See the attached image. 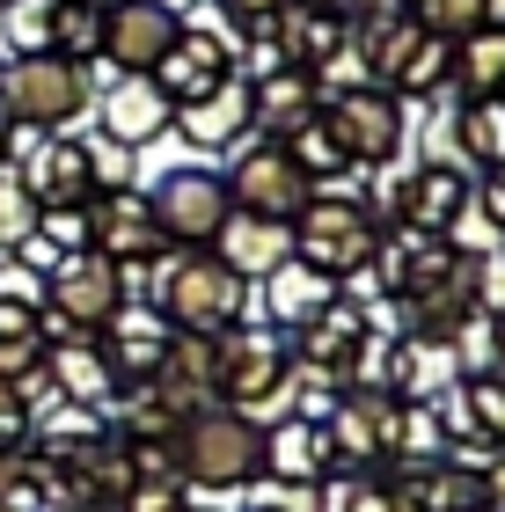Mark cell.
Listing matches in <instances>:
<instances>
[{"label": "cell", "mask_w": 505, "mask_h": 512, "mask_svg": "<svg viewBox=\"0 0 505 512\" xmlns=\"http://www.w3.org/2000/svg\"><path fill=\"white\" fill-rule=\"evenodd\" d=\"M220 183H227V205H235V213H264V220H293L315 191L279 139H257V132H249V147H235Z\"/></svg>", "instance_id": "cell-9"}, {"label": "cell", "mask_w": 505, "mask_h": 512, "mask_svg": "<svg viewBox=\"0 0 505 512\" xmlns=\"http://www.w3.org/2000/svg\"><path fill=\"white\" fill-rule=\"evenodd\" d=\"M308 8H330V15H344V22H352V8H359V0H308Z\"/></svg>", "instance_id": "cell-37"}, {"label": "cell", "mask_w": 505, "mask_h": 512, "mask_svg": "<svg viewBox=\"0 0 505 512\" xmlns=\"http://www.w3.org/2000/svg\"><path fill=\"white\" fill-rule=\"evenodd\" d=\"M235 74H249L242 66V44L227 37V30H213V22H183V37L169 44V59L154 66V81L169 88V103H198V96H213L220 81H235Z\"/></svg>", "instance_id": "cell-12"}, {"label": "cell", "mask_w": 505, "mask_h": 512, "mask_svg": "<svg viewBox=\"0 0 505 512\" xmlns=\"http://www.w3.org/2000/svg\"><path fill=\"white\" fill-rule=\"evenodd\" d=\"M410 15H418L432 37H469L476 22L498 15V0H410Z\"/></svg>", "instance_id": "cell-29"}, {"label": "cell", "mask_w": 505, "mask_h": 512, "mask_svg": "<svg viewBox=\"0 0 505 512\" xmlns=\"http://www.w3.org/2000/svg\"><path fill=\"white\" fill-rule=\"evenodd\" d=\"M476 491H484V512H505V461H491V469H484V483H476Z\"/></svg>", "instance_id": "cell-35"}, {"label": "cell", "mask_w": 505, "mask_h": 512, "mask_svg": "<svg viewBox=\"0 0 505 512\" xmlns=\"http://www.w3.org/2000/svg\"><path fill=\"white\" fill-rule=\"evenodd\" d=\"M323 110V81L301 74V66H264L249 74V132L257 139H286L301 118Z\"/></svg>", "instance_id": "cell-15"}, {"label": "cell", "mask_w": 505, "mask_h": 512, "mask_svg": "<svg viewBox=\"0 0 505 512\" xmlns=\"http://www.w3.org/2000/svg\"><path fill=\"white\" fill-rule=\"evenodd\" d=\"M330 432H323V417H286L279 432H264V476H279V483H315L330 469Z\"/></svg>", "instance_id": "cell-20"}, {"label": "cell", "mask_w": 505, "mask_h": 512, "mask_svg": "<svg viewBox=\"0 0 505 512\" xmlns=\"http://www.w3.org/2000/svg\"><path fill=\"white\" fill-rule=\"evenodd\" d=\"M81 8H96V15H103V8H118V0H81Z\"/></svg>", "instance_id": "cell-38"}, {"label": "cell", "mask_w": 505, "mask_h": 512, "mask_svg": "<svg viewBox=\"0 0 505 512\" xmlns=\"http://www.w3.org/2000/svg\"><path fill=\"white\" fill-rule=\"evenodd\" d=\"M454 96L476 103V96H505V22H476L469 37H454Z\"/></svg>", "instance_id": "cell-21"}, {"label": "cell", "mask_w": 505, "mask_h": 512, "mask_svg": "<svg viewBox=\"0 0 505 512\" xmlns=\"http://www.w3.org/2000/svg\"><path fill=\"white\" fill-rule=\"evenodd\" d=\"M374 205L366 198H337V191H308V205L293 213V256L330 278H352L359 264H374Z\"/></svg>", "instance_id": "cell-4"}, {"label": "cell", "mask_w": 505, "mask_h": 512, "mask_svg": "<svg viewBox=\"0 0 505 512\" xmlns=\"http://www.w3.org/2000/svg\"><path fill=\"white\" fill-rule=\"evenodd\" d=\"M315 512H403L396 491H374V483H323Z\"/></svg>", "instance_id": "cell-31"}, {"label": "cell", "mask_w": 505, "mask_h": 512, "mask_svg": "<svg viewBox=\"0 0 505 512\" xmlns=\"http://www.w3.org/2000/svg\"><path fill=\"white\" fill-rule=\"evenodd\" d=\"M447 81H454V37H432L425 30V44L403 59V74L388 81V96H447Z\"/></svg>", "instance_id": "cell-26"}, {"label": "cell", "mask_w": 505, "mask_h": 512, "mask_svg": "<svg viewBox=\"0 0 505 512\" xmlns=\"http://www.w3.org/2000/svg\"><path fill=\"white\" fill-rule=\"evenodd\" d=\"M469 213L505 242V169H484V183H469Z\"/></svg>", "instance_id": "cell-32"}, {"label": "cell", "mask_w": 505, "mask_h": 512, "mask_svg": "<svg viewBox=\"0 0 505 512\" xmlns=\"http://www.w3.org/2000/svg\"><path fill=\"white\" fill-rule=\"evenodd\" d=\"M257 512H279V505H257Z\"/></svg>", "instance_id": "cell-39"}, {"label": "cell", "mask_w": 505, "mask_h": 512, "mask_svg": "<svg viewBox=\"0 0 505 512\" xmlns=\"http://www.w3.org/2000/svg\"><path fill=\"white\" fill-rule=\"evenodd\" d=\"M462 403H469V417H476V439L505 447V366H498V374H469V381H462Z\"/></svg>", "instance_id": "cell-28"}, {"label": "cell", "mask_w": 505, "mask_h": 512, "mask_svg": "<svg viewBox=\"0 0 505 512\" xmlns=\"http://www.w3.org/2000/svg\"><path fill=\"white\" fill-rule=\"evenodd\" d=\"M30 432H37V447L44 454H59V461H81V454H96L103 447V417L96 410H81V403H52L44 417H30Z\"/></svg>", "instance_id": "cell-24"}, {"label": "cell", "mask_w": 505, "mask_h": 512, "mask_svg": "<svg viewBox=\"0 0 505 512\" xmlns=\"http://www.w3.org/2000/svg\"><path fill=\"white\" fill-rule=\"evenodd\" d=\"M96 66H74L59 52H30V59H0V103L22 132H66L96 110Z\"/></svg>", "instance_id": "cell-2"}, {"label": "cell", "mask_w": 505, "mask_h": 512, "mask_svg": "<svg viewBox=\"0 0 505 512\" xmlns=\"http://www.w3.org/2000/svg\"><path fill=\"white\" fill-rule=\"evenodd\" d=\"M213 256L235 278H271L293 256V220H264V213H227L220 235H213Z\"/></svg>", "instance_id": "cell-18"}, {"label": "cell", "mask_w": 505, "mask_h": 512, "mask_svg": "<svg viewBox=\"0 0 505 512\" xmlns=\"http://www.w3.org/2000/svg\"><path fill=\"white\" fill-rule=\"evenodd\" d=\"M44 374H52L59 403H81V410L118 403V374H110V359H103L96 337H52V344H44Z\"/></svg>", "instance_id": "cell-17"}, {"label": "cell", "mask_w": 505, "mask_h": 512, "mask_svg": "<svg viewBox=\"0 0 505 512\" xmlns=\"http://www.w3.org/2000/svg\"><path fill=\"white\" fill-rule=\"evenodd\" d=\"M8 176H15L37 205H88V198H96L88 139H66V132H22V125H15Z\"/></svg>", "instance_id": "cell-8"}, {"label": "cell", "mask_w": 505, "mask_h": 512, "mask_svg": "<svg viewBox=\"0 0 505 512\" xmlns=\"http://www.w3.org/2000/svg\"><path fill=\"white\" fill-rule=\"evenodd\" d=\"M0 8H8V0H0Z\"/></svg>", "instance_id": "cell-40"}, {"label": "cell", "mask_w": 505, "mask_h": 512, "mask_svg": "<svg viewBox=\"0 0 505 512\" xmlns=\"http://www.w3.org/2000/svg\"><path fill=\"white\" fill-rule=\"evenodd\" d=\"M279 147L293 154V169H301L308 183H337V176H352V154H344V139H337V125L315 110V118H301Z\"/></svg>", "instance_id": "cell-22"}, {"label": "cell", "mask_w": 505, "mask_h": 512, "mask_svg": "<svg viewBox=\"0 0 505 512\" xmlns=\"http://www.w3.org/2000/svg\"><path fill=\"white\" fill-rule=\"evenodd\" d=\"M454 147L469 169H505V96H476L454 110Z\"/></svg>", "instance_id": "cell-23"}, {"label": "cell", "mask_w": 505, "mask_h": 512, "mask_svg": "<svg viewBox=\"0 0 505 512\" xmlns=\"http://www.w3.org/2000/svg\"><path fill=\"white\" fill-rule=\"evenodd\" d=\"M88 249L110 256L118 271H147V264H162V256H169V235L154 227L147 198L103 191V198H88Z\"/></svg>", "instance_id": "cell-13"}, {"label": "cell", "mask_w": 505, "mask_h": 512, "mask_svg": "<svg viewBox=\"0 0 505 512\" xmlns=\"http://www.w3.org/2000/svg\"><path fill=\"white\" fill-rule=\"evenodd\" d=\"M169 454H176V483H205V491L264 476V432H257V417H242V410L183 417L169 432Z\"/></svg>", "instance_id": "cell-3"}, {"label": "cell", "mask_w": 505, "mask_h": 512, "mask_svg": "<svg viewBox=\"0 0 505 512\" xmlns=\"http://www.w3.org/2000/svg\"><path fill=\"white\" fill-rule=\"evenodd\" d=\"M8 154H15V118H8V103H0V169H8Z\"/></svg>", "instance_id": "cell-36"}, {"label": "cell", "mask_w": 505, "mask_h": 512, "mask_svg": "<svg viewBox=\"0 0 505 512\" xmlns=\"http://www.w3.org/2000/svg\"><path fill=\"white\" fill-rule=\"evenodd\" d=\"M176 37H183V15L169 8V0H118V8H103L96 66H110V74H154Z\"/></svg>", "instance_id": "cell-11"}, {"label": "cell", "mask_w": 505, "mask_h": 512, "mask_svg": "<svg viewBox=\"0 0 505 512\" xmlns=\"http://www.w3.org/2000/svg\"><path fill=\"white\" fill-rule=\"evenodd\" d=\"M30 491H22V454H0V512H22Z\"/></svg>", "instance_id": "cell-34"}, {"label": "cell", "mask_w": 505, "mask_h": 512, "mask_svg": "<svg viewBox=\"0 0 505 512\" xmlns=\"http://www.w3.org/2000/svg\"><path fill=\"white\" fill-rule=\"evenodd\" d=\"M154 315L191 337H227L249 315V278H235L213 249H169L162 286H154Z\"/></svg>", "instance_id": "cell-1"}, {"label": "cell", "mask_w": 505, "mask_h": 512, "mask_svg": "<svg viewBox=\"0 0 505 512\" xmlns=\"http://www.w3.org/2000/svg\"><path fill=\"white\" fill-rule=\"evenodd\" d=\"M52 52L74 59V66H96V52H103V15L81 8V0H59V15H52Z\"/></svg>", "instance_id": "cell-27"}, {"label": "cell", "mask_w": 505, "mask_h": 512, "mask_svg": "<svg viewBox=\"0 0 505 512\" xmlns=\"http://www.w3.org/2000/svg\"><path fill=\"white\" fill-rule=\"evenodd\" d=\"M198 154H235L242 139H249V74L235 81H220L213 96H198V103H176V125Z\"/></svg>", "instance_id": "cell-16"}, {"label": "cell", "mask_w": 505, "mask_h": 512, "mask_svg": "<svg viewBox=\"0 0 505 512\" xmlns=\"http://www.w3.org/2000/svg\"><path fill=\"white\" fill-rule=\"evenodd\" d=\"M44 315L59 322L66 337H96L110 315L125 308V271L110 264V256L81 249V256H59V264H44Z\"/></svg>", "instance_id": "cell-7"}, {"label": "cell", "mask_w": 505, "mask_h": 512, "mask_svg": "<svg viewBox=\"0 0 505 512\" xmlns=\"http://www.w3.org/2000/svg\"><path fill=\"white\" fill-rule=\"evenodd\" d=\"M52 15H59V0H8L0 8V59L52 52Z\"/></svg>", "instance_id": "cell-25"}, {"label": "cell", "mask_w": 505, "mask_h": 512, "mask_svg": "<svg viewBox=\"0 0 505 512\" xmlns=\"http://www.w3.org/2000/svg\"><path fill=\"white\" fill-rule=\"evenodd\" d=\"M498 256H505V249H498Z\"/></svg>", "instance_id": "cell-41"}, {"label": "cell", "mask_w": 505, "mask_h": 512, "mask_svg": "<svg viewBox=\"0 0 505 512\" xmlns=\"http://www.w3.org/2000/svg\"><path fill=\"white\" fill-rule=\"evenodd\" d=\"M30 235H37V198L22 191L8 169H0V256H22V249H30Z\"/></svg>", "instance_id": "cell-30"}, {"label": "cell", "mask_w": 505, "mask_h": 512, "mask_svg": "<svg viewBox=\"0 0 505 512\" xmlns=\"http://www.w3.org/2000/svg\"><path fill=\"white\" fill-rule=\"evenodd\" d=\"M323 118L337 125L352 169H381V161H403V139H410V103L388 96L381 81H352V88H330L323 96Z\"/></svg>", "instance_id": "cell-6"}, {"label": "cell", "mask_w": 505, "mask_h": 512, "mask_svg": "<svg viewBox=\"0 0 505 512\" xmlns=\"http://www.w3.org/2000/svg\"><path fill=\"white\" fill-rule=\"evenodd\" d=\"M96 125H103V139H118V147L140 154L176 125V103L154 74H118V81H103V96H96Z\"/></svg>", "instance_id": "cell-14"}, {"label": "cell", "mask_w": 505, "mask_h": 512, "mask_svg": "<svg viewBox=\"0 0 505 512\" xmlns=\"http://www.w3.org/2000/svg\"><path fill=\"white\" fill-rule=\"evenodd\" d=\"M147 213H154V227L169 235V249H213L220 220L235 213V205H227L220 169H169V176L147 191Z\"/></svg>", "instance_id": "cell-10"}, {"label": "cell", "mask_w": 505, "mask_h": 512, "mask_svg": "<svg viewBox=\"0 0 505 512\" xmlns=\"http://www.w3.org/2000/svg\"><path fill=\"white\" fill-rule=\"evenodd\" d=\"M22 439H30V410L0 388V454H22Z\"/></svg>", "instance_id": "cell-33"}, {"label": "cell", "mask_w": 505, "mask_h": 512, "mask_svg": "<svg viewBox=\"0 0 505 512\" xmlns=\"http://www.w3.org/2000/svg\"><path fill=\"white\" fill-rule=\"evenodd\" d=\"M323 308H337V278L301 264V256H286V264L264 278V315L279 322V330H301V322H315Z\"/></svg>", "instance_id": "cell-19"}, {"label": "cell", "mask_w": 505, "mask_h": 512, "mask_svg": "<svg viewBox=\"0 0 505 512\" xmlns=\"http://www.w3.org/2000/svg\"><path fill=\"white\" fill-rule=\"evenodd\" d=\"M293 381V344L279 322H249V330H227L220 337V403L257 417L286 395Z\"/></svg>", "instance_id": "cell-5"}]
</instances>
